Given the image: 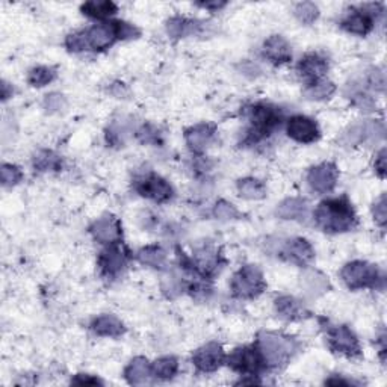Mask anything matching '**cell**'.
Instances as JSON below:
<instances>
[{
    "label": "cell",
    "instance_id": "obj_1",
    "mask_svg": "<svg viewBox=\"0 0 387 387\" xmlns=\"http://www.w3.org/2000/svg\"><path fill=\"white\" fill-rule=\"evenodd\" d=\"M315 221L327 233H344L357 225V215L347 196L328 198L315 211Z\"/></svg>",
    "mask_w": 387,
    "mask_h": 387
},
{
    "label": "cell",
    "instance_id": "obj_2",
    "mask_svg": "<svg viewBox=\"0 0 387 387\" xmlns=\"http://www.w3.org/2000/svg\"><path fill=\"white\" fill-rule=\"evenodd\" d=\"M257 345L262 359L274 368L284 365L298 349V342L293 337L274 332H260L257 336Z\"/></svg>",
    "mask_w": 387,
    "mask_h": 387
},
{
    "label": "cell",
    "instance_id": "obj_3",
    "mask_svg": "<svg viewBox=\"0 0 387 387\" xmlns=\"http://www.w3.org/2000/svg\"><path fill=\"white\" fill-rule=\"evenodd\" d=\"M384 123L378 120H368L354 123L337 136V144L344 149H354L359 145H374L384 140Z\"/></svg>",
    "mask_w": 387,
    "mask_h": 387
},
{
    "label": "cell",
    "instance_id": "obj_4",
    "mask_svg": "<svg viewBox=\"0 0 387 387\" xmlns=\"http://www.w3.org/2000/svg\"><path fill=\"white\" fill-rule=\"evenodd\" d=\"M249 129L244 142L245 144H256L267 138L271 132H274L281 123V112L280 109L259 103L249 109Z\"/></svg>",
    "mask_w": 387,
    "mask_h": 387
},
{
    "label": "cell",
    "instance_id": "obj_5",
    "mask_svg": "<svg viewBox=\"0 0 387 387\" xmlns=\"http://www.w3.org/2000/svg\"><path fill=\"white\" fill-rule=\"evenodd\" d=\"M340 277L352 291L363 288H377L378 283L384 281L380 269L363 260L349 262L340 271Z\"/></svg>",
    "mask_w": 387,
    "mask_h": 387
},
{
    "label": "cell",
    "instance_id": "obj_6",
    "mask_svg": "<svg viewBox=\"0 0 387 387\" xmlns=\"http://www.w3.org/2000/svg\"><path fill=\"white\" fill-rule=\"evenodd\" d=\"M230 286L235 297L253 300L265 291L267 283L264 274L256 265H245L233 276Z\"/></svg>",
    "mask_w": 387,
    "mask_h": 387
},
{
    "label": "cell",
    "instance_id": "obj_7",
    "mask_svg": "<svg viewBox=\"0 0 387 387\" xmlns=\"http://www.w3.org/2000/svg\"><path fill=\"white\" fill-rule=\"evenodd\" d=\"M322 328L325 332L328 345L335 352L347 357H360L361 348L357 336L347 325H333L330 321L321 320Z\"/></svg>",
    "mask_w": 387,
    "mask_h": 387
},
{
    "label": "cell",
    "instance_id": "obj_8",
    "mask_svg": "<svg viewBox=\"0 0 387 387\" xmlns=\"http://www.w3.org/2000/svg\"><path fill=\"white\" fill-rule=\"evenodd\" d=\"M383 13L381 4H368L359 8H352L340 21V28L354 33V35L365 37L372 30L374 21Z\"/></svg>",
    "mask_w": 387,
    "mask_h": 387
},
{
    "label": "cell",
    "instance_id": "obj_9",
    "mask_svg": "<svg viewBox=\"0 0 387 387\" xmlns=\"http://www.w3.org/2000/svg\"><path fill=\"white\" fill-rule=\"evenodd\" d=\"M81 38L82 52L85 50H105L120 40L118 21L103 23V25H96L86 30L79 32Z\"/></svg>",
    "mask_w": 387,
    "mask_h": 387
},
{
    "label": "cell",
    "instance_id": "obj_10",
    "mask_svg": "<svg viewBox=\"0 0 387 387\" xmlns=\"http://www.w3.org/2000/svg\"><path fill=\"white\" fill-rule=\"evenodd\" d=\"M129 249L126 248V245L113 242L111 244L108 248H105L103 252L100 253L99 257V267L101 274L105 277H117L120 272L128 267L129 262Z\"/></svg>",
    "mask_w": 387,
    "mask_h": 387
},
{
    "label": "cell",
    "instance_id": "obj_11",
    "mask_svg": "<svg viewBox=\"0 0 387 387\" xmlns=\"http://www.w3.org/2000/svg\"><path fill=\"white\" fill-rule=\"evenodd\" d=\"M135 189L140 196L150 198L156 203H165L174 196L173 186L165 179L157 174H147L135 181Z\"/></svg>",
    "mask_w": 387,
    "mask_h": 387
},
{
    "label": "cell",
    "instance_id": "obj_12",
    "mask_svg": "<svg viewBox=\"0 0 387 387\" xmlns=\"http://www.w3.org/2000/svg\"><path fill=\"white\" fill-rule=\"evenodd\" d=\"M339 169L333 162H324L310 168L309 174H307V184L309 186L318 192V194H327L332 192L337 184Z\"/></svg>",
    "mask_w": 387,
    "mask_h": 387
},
{
    "label": "cell",
    "instance_id": "obj_13",
    "mask_svg": "<svg viewBox=\"0 0 387 387\" xmlns=\"http://www.w3.org/2000/svg\"><path fill=\"white\" fill-rule=\"evenodd\" d=\"M224 360H225V354L223 351V347L215 342L203 345L201 348H198L196 352H194L192 356L194 366L197 368L198 372H204V374L218 371L223 366Z\"/></svg>",
    "mask_w": 387,
    "mask_h": 387
},
{
    "label": "cell",
    "instance_id": "obj_14",
    "mask_svg": "<svg viewBox=\"0 0 387 387\" xmlns=\"http://www.w3.org/2000/svg\"><path fill=\"white\" fill-rule=\"evenodd\" d=\"M264 363L265 361L262 359L259 349L253 347L237 348L229 357V365L232 369L245 375H256L264 366Z\"/></svg>",
    "mask_w": 387,
    "mask_h": 387
},
{
    "label": "cell",
    "instance_id": "obj_15",
    "mask_svg": "<svg viewBox=\"0 0 387 387\" xmlns=\"http://www.w3.org/2000/svg\"><path fill=\"white\" fill-rule=\"evenodd\" d=\"M289 138L300 144H312L321 138V130L318 123L309 117L295 116L288 121Z\"/></svg>",
    "mask_w": 387,
    "mask_h": 387
},
{
    "label": "cell",
    "instance_id": "obj_16",
    "mask_svg": "<svg viewBox=\"0 0 387 387\" xmlns=\"http://www.w3.org/2000/svg\"><path fill=\"white\" fill-rule=\"evenodd\" d=\"M279 253L283 259H286L292 264H297L300 267H307L315 259V249L307 239L303 237H292L289 241L284 242Z\"/></svg>",
    "mask_w": 387,
    "mask_h": 387
},
{
    "label": "cell",
    "instance_id": "obj_17",
    "mask_svg": "<svg viewBox=\"0 0 387 387\" xmlns=\"http://www.w3.org/2000/svg\"><path fill=\"white\" fill-rule=\"evenodd\" d=\"M297 72L307 85L320 82L328 72V61L320 53H307L298 62Z\"/></svg>",
    "mask_w": 387,
    "mask_h": 387
},
{
    "label": "cell",
    "instance_id": "obj_18",
    "mask_svg": "<svg viewBox=\"0 0 387 387\" xmlns=\"http://www.w3.org/2000/svg\"><path fill=\"white\" fill-rule=\"evenodd\" d=\"M89 232L96 241L101 244H113L121 236V227L116 216L105 215L93 223V225L89 227Z\"/></svg>",
    "mask_w": 387,
    "mask_h": 387
},
{
    "label": "cell",
    "instance_id": "obj_19",
    "mask_svg": "<svg viewBox=\"0 0 387 387\" xmlns=\"http://www.w3.org/2000/svg\"><path fill=\"white\" fill-rule=\"evenodd\" d=\"M216 128L211 123H200L186 129L185 141L194 153H203L212 142Z\"/></svg>",
    "mask_w": 387,
    "mask_h": 387
},
{
    "label": "cell",
    "instance_id": "obj_20",
    "mask_svg": "<svg viewBox=\"0 0 387 387\" xmlns=\"http://www.w3.org/2000/svg\"><path fill=\"white\" fill-rule=\"evenodd\" d=\"M276 213L281 220L307 223L310 218V206L309 203H307V200L292 197L281 201L279 204Z\"/></svg>",
    "mask_w": 387,
    "mask_h": 387
},
{
    "label": "cell",
    "instance_id": "obj_21",
    "mask_svg": "<svg viewBox=\"0 0 387 387\" xmlns=\"http://www.w3.org/2000/svg\"><path fill=\"white\" fill-rule=\"evenodd\" d=\"M274 307L279 316L286 321H301L310 316L307 307L300 300L291 297V295H281V297L276 298Z\"/></svg>",
    "mask_w": 387,
    "mask_h": 387
},
{
    "label": "cell",
    "instance_id": "obj_22",
    "mask_svg": "<svg viewBox=\"0 0 387 387\" xmlns=\"http://www.w3.org/2000/svg\"><path fill=\"white\" fill-rule=\"evenodd\" d=\"M264 56L272 64L283 65L292 60V47L281 35H271L264 44Z\"/></svg>",
    "mask_w": 387,
    "mask_h": 387
},
{
    "label": "cell",
    "instance_id": "obj_23",
    "mask_svg": "<svg viewBox=\"0 0 387 387\" xmlns=\"http://www.w3.org/2000/svg\"><path fill=\"white\" fill-rule=\"evenodd\" d=\"M301 288L305 292V295H309L310 298H318L322 297L324 293L330 291V281L328 279L322 274L321 271L318 269H305L301 276Z\"/></svg>",
    "mask_w": 387,
    "mask_h": 387
},
{
    "label": "cell",
    "instance_id": "obj_24",
    "mask_svg": "<svg viewBox=\"0 0 387 387\" xmlns=\"http://www.w3.org/2000/svg\"><path fill=\"white\" fill-rule=\"evenodd\" d=\"M91 330L101 337H120L126 333V327L116 315H100L91 322Z\"/></svg>",
    "mask_w": 387,
    "mask_h": 387
},
{
    "label": "cell",
    "instance_id": "obj_25",
    "mask_svg": "<svg viewBox=\"0 0 387 387\" xmlns=\"http://www.w3.org/2000/svg\"><path fill=\"white\" fill-rule=\"evenodd\" d=\"M152 366L149 365L145 357H136L133 359L128 368L124 369V377H126L128 383L132 386H145L150 383L152 378Z\"/></svg>",
    "mask_w": 387,
    "mask_h": 387
},
{
    "label": "cell",
    "instance_id": "obj_26",
    "mask_svg": "<svg viewBox=\"0 0 387 387\" xmlns=\"http://www.w3.org/2000/svg\"><path fill=\"white\" fill-rule=\"evenodd\" d=\"M201 23L198 20H191L185 17H172L167 21V33L173 40L185 38L200 32Z\"/></svg>",
    "mask_w": 387,
    "mask_h": 387
},
{
    "label": "cell",
    "instance_id": "obj_27",
    "mask_svg": "<svg viewBox=\"0 0 387 387\" xmlns=\"http://www.w3.org/2000/svg\"><path fill=\"white\" fill-rule=\"evenodd\" d=\"M236 189L239 197L245 200H260L267 196L265 184L254 177H245L237 180Z\"/></svg>",
    "mask_w": 387,
    "mask_h": 387
},
{
    "label": "cell",
    "instance_id": "obj_28",
    "mask_svg": "<svg viewBox=\"0 0 387 387\" xmlns=\"http://www.w3.org/2000/svg\"><path fill=\"white\" fill-rule=\"evenodd\" d=\"M136 259H138L140 264L145 267L162 269L167 264V252L159 245H149L141 248L140 252L136 253Z\"/></svg>",
    "mask_w": 387,
    "mask_h": 387
},
{
    "label": "cell",
    "instance_id": "obj_29",
    "mask_svg": "<svg viewBox=\"0 0 387 387\" xmlns=\"http://www.w3.org/2000/svg\"><path fill=\"white\" fill-rule=\"evenodd\" d=\"M81 11L91 18H108L118 13V6L111 0H99V2H86L81 6Z\"/></svg>",
    "mask_w": 387,
    "mask_h": 387
},
{
    "label": "cell",
    "instance_id": "obj_30",
    "mask_svg": "<svg viewBox=\"0 0 387 387\" xmlns=\"http://www.w3.org/2000/svg\"><path fill=\"white\" fill-rule=\"evenodd\" d=\"M32 165L40 173L58 172L61 168V157L50 150H41L33 156Z\"/></svg>",
    "mask_w": 387,
    "mask_h": 387
},
{
    "label": "cell",
    "instance_id": "obj_31",
    "mask_svg": "<svg viewBox=\"0 0 387 387\" xmlns=\"http://www.w3.org/2000/svg\"><path fill=\"white\" fill-rule=\"evenodd\" d=\"M179 371V361L176 357H162L153 363L152 372L159 380H172Z\"/></svg>",
    "mask_w": 387,
    "mask_h": 387
},
{
    "label": "cell",
    "instance_id": "obj_32",
    "mask_svg": "<svg viewBox=\"0 0 387 387\" xmlns=\"http://www.w3.org/2000/svg\"><path fill=\"white\" fill-rule=\"evenodd\" d=\"M56 77V70L52 67H45V65H40L32 68L28 74V82L30 86L35 88H43L45 85H49L50 82L55 81Z\"/></svg>",
    "mask_w": 387,
    "mask_h": 387
},
{
    "label": "cell",
    "instance_id": "obj_33",
    "mask_svg": "<svg viewBox=\"0 0 387 387\" xmlns=\"http://www.w3.org/2000/svg\"><path fill=\"white\" fill-rule=\"evenodd\" d=\"M336 91V86L333 82L330 81H320V82H315V84H310L307 85V88L304 89V94L305 97L309 100H325V99H330L333 96V93Z\"/></svg>",
    "mask_w": 387,
    "mask_h": 387
},
{
    "label": "cell",
    "instance_id": "obj_34",
    "mask_svg": "<svg viewBox=\"0 0 387 387\" xmlns=\"http://www.w3.org/2000/svg\"><path fill=\"white\" fill-rule=\"evenodd\" d=\"M293 16L297 17V20L303 23V25H312V23L320 17V8L313 2H301L295 5Z\"/></svg>",
    "mask_w": 387,
    "mask_h": 387
},
{
    "label": "cell",
    "instance_id": "obj_35",
    "mask_svg": "<svg viewBox=\"0 0 387 387\" xmlns=\"http://www.w3.org/2000/svg\"><path fill=\"white\" fill-rule=\"evenodd\" d=\"M128 126L124 121H117V123H112L111 126L108 128L106 130V141L108 144H111L112 147H121L124 144V141H126V136H128Z\"/></svg>",
    "mask_w": 387,
    "mask_h": 387
},
{
    "label": "cell",
    "instance_id": "obj_36",
    "mask_svg": "<svg viewBox=\"0 0 387 387\" xmlns=\"http://www.w3.org/2000/svg\"><path fill=\"white\" fill-rule=\"evenodd\" d=\"M213 216L220 221H233L241 218V212H239L232 203L220 200L213 208Z\"/></svg>",
    "mask_w": 387,
    "mask_h": 387
},
{
    "label": "cell",
    "instance_id": "obj_37",
    "mask_svg": "<svg viewBox=\"0 0 387 387\" xmlns=\"http://www.w3.org/2000/svg\"><path fill=\"white\" fill-rule=\"evenodd\" d=\"M0 177H2L4 186H16L23 180V173L17 165L4 164L0 168Z\"/></svg>",
    "mask_w": 387,
    "mask_h": 387
},
{
    "label": "cell",
    "instance_id": "obj_38",
    "mask_svg": "<svg viewBox=\"0 0 387 387\" xmlns=\"http://www.w3.org/2000/svg\"><path fill=\"white\" fill-rule=\"evenodd\" d=\"M136 138H138L142 144H161V132H159L153 124H144L138 130H136Z\"/></svg>",
    "mask_w": 387,
    "mask_h": 387
},
{
    "label": "cell",
    "instance_id": "obj_39",
    "mask_svg": "<svg viewBox=\"0 0 387 387\" xmlns=\"http://www.w3.org/2000/svg\"><path fill=\"white\" fill-rule=\"evenodd\" d=\"M67 106V99L60 93H52L44 97L43 108L49 113H58Z\"/></svg>",
    "mask_w": 387,
    "mask_h": 387
},
{
    "label": "cell",
    "instance_id": "obj_40",
    "mask_svg": "<svg viewBox=\"0 0 387 387\" xmlns=\"http://www.w3.org/2000/svg\"><path fill=\"white\" fill-rule=\"evenodd\" d=\"M162 291L167 297L174 298V297H177V295L181 293V291H184V281H181V279L169 274V276L164 277V280H162Z\"/></svg>",
    "mask_w": 387,
    "mask_h": 387
},
{
    "label": "cell",
    "instance_id": "obj_41",
    "mask_svg": "<svg viewBox=\"0 0 387 387\" xmlns=\"http://www.w3.org/2000/svg\"><path fill=\"white\" fill-rule=\"evenodd\" d=\"M366 82H368L369 88L383 93L384 88H386V74L381 68H372V70L366 76Z\"/></svg>",
    "mask_w": 387,
    "mask_h": 387
},
{
    "label": "cell",
    "instance_id": "obj_42",
    "mask_svg": "<svg viewBox=\"0 0 387 387\" xmlns=\"http://www.w3.org/2000/svg\"><path fill=\"white\" fill-rule=\"evenodd\" d=\"M372 215H374V220L375 223H377L380 227H384L386 225V196H381L377 201H375L374 208H372Z\"/></svg>",
    "mask_w": 387,
    "mask_h": 387
},
{
    "label": "cell",
    "instance_id": "obj_43",
    "mask_svg": "<svg viewBox=\"0 0 387 387\" xmlns=\"http://www.w3.org/2000/svg\"><path fill=\"white\" fill-rule=\"evenodd\" d=\"M374 169L380 179L386 177V149H381L374 161Z\"/></svg>",
    "mask_w": 387,
    "mask_h": 387
},
{
    "label": "cell",
    "instance_id": "obj_44",
    "mask_svg": "<svg viewBox=\"0 0 387 387\" xmlns=\"http://www.w3.org/2000/svg\"><path fill=\"white\" fill-rule=\"evenodd\" d=\"M73 384H79V386H97V384H103L99 378L91 377V375L86 374H79L76 378L72 380Z\"/></svg>",
    "mask_w": 387,
    "mask_h": 387
},
{
    "label": "cell",
    "instance_id": "obj_45",
    "mask_svg": "<svg viewBox=\"0 0 387 387\" xmlns=\"http://www.w3.org/2000/svg\"><path fill=\"white\" fill-rule=\"evenodd\" d=\"M227 4L225 2H201V4H197V6L203 8V9H208L211 11V13H218L220 9H223Z\"/></svg>",
    "mask_w": 387,
    "mask_h": 387
},
{
    "label": "cell",
    "instance_id": "obj_46",
    "mask_svg": "<svg viewBox=\"0 0 387 387\" xmlns=\"http://www.w3.org/2000/svg\"><path fill=\"white\" fill-rule=\"evenodd\" d=\"M325 384H332V386H351V384H359V383L352 381V380H345V378H340V377H335V378L327 380Z\"/></svg>",
    "mask_w": 387,
    "mask_h": 387
},
{
    "label": "cell",
    "instance_id": "obj_47",
    "mask_svg": "<svg viewBox=\"0 0 387 387\" xmlns=\"http://www.w3.org/2000/svg\"><path fill=\"white\" fill-rule=\"evenodd\" d=\"M13 94H14V89H13V86H11L8 82H2V100L4 101H6L9 97H13Z\"/></svg>",
    "mask_w": 387,
    "mask_h": 387
}]
</instances>
